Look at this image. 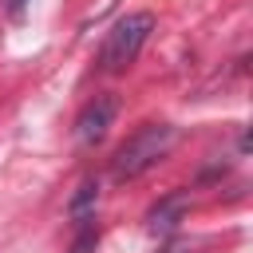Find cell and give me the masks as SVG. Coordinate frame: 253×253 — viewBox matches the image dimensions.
<instances>
[{"mask_svg": "<svg viewBox=\"0 0 253 253\" xmlns=\"http://www.w3.org/2000/svg\"><path fill=\"white\" fill-rule=\"evenodd\" d=\"M174 138H178V130H174L170 123H146V126H138V130L115 150V162H111L115 178L123 182V178H138V174H146L150 166H158V162L170 154Z\"/></svg>", "mask_w": 253, "mask_h": 253, "instance_id": "obj_1", "label": "cell"}, {"mask_svg": "<svg viewBox=\"0 0 253 253\" xmlns=\"http://www.w3.org/2000/svg\"><path fill=\"white\" fill-rule=\"evenodd\" d=\"M150 28H154V16H150V12H130V16H123V20L111 28V36H107V43H103V51H99L103 71H111V75L126 71V67L138 59Z\"/></svg>", "mask_w": 253, "mask_h": 253, "instance_id": "obj_2", "label": "cell"}, {"mask_svg": "<svg viewBox=\"0 0 253 253\" xmlns=\"http://www.w3.org/2000/svg\"><path fill=\"white\" fill-rule=\"evenodd\" d=\"M115 111H119V103H115V95H95L83 111H79V119H75V138L83 142V146H95L107 130H111V123H115Z\"/></svg>", "mask_w": 253, "mask_h": 253, "instance_id": "obj_3", "label": "cell"}, {"mask_svg": "<svg viewBox=\"0 0 253 253\" xmlns=\"http://www.w3.org/2000/svg\"><path fill=\"white\" fill-rule=\"evenodd\" d=\"M95 198H99V186L87 178V182L75 190V198H71V217H75V225H87V221H91V213H95Z\"/></svg>", "mask_w": 253, "mask_h": 253, "instance_id": "obj_4", "label": "cell"}, {"mask_svg": "<svg viewBox=\"0 0 253 253\" xmlns=\"http://www.w3.org/2000/svg\"><path fill=\"white\" fill-rule=\"evenodd\" d=\"M182 217V198H166L162 206L150 210V233H170Z\"/></svg>", "mask_w": 253, "mask_h": 253, "instance_id": "obj_5", "label": "cell"}, {"mask_svg": "<svg viewBox=\"0 0 253 253\" xmlns=\"http://www.w3.org/2000/svg\"><path fill=\"white\" fill-rule=\"evenodd\" d=\"M20 4H24V0H12V8H20Z\"/></svg>", "mask_w": 253, "mask_h": 253, "instance_id": "obj_6", "label": "cell"}]
</instances>
